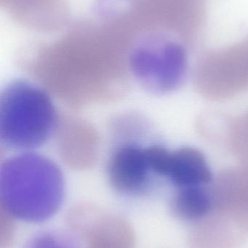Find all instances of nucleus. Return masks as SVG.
Instances as JSON below:
<instances>
[{"label": "nucleus", "instance_id": "1", "mask_svg": "<svg viewBox=\"0 0 248 248\" xmlns=\"http://www.w3.org/2000/svg\"><path fill=\"white\" fill-rule=\"evenodd\" d=\"M66 183L59 165L36 151L13 152L0 165V203L7 216L27 224L55 217L65 201Z\"/></svg>", "mask_w": 248, "mask_h": 248}, {"label": "nucleus", "instance_id": "2", "mask_svg": "<svg viewBox=\"0 0 248 248\" xmlns=\"http://www.w3.org/2000/svg\"><path fill=\"white\" fill-rule=\"evenodd\" d=\"M58 119L50 94L35 83L15 80L1 90L0 141L8 150H39L55 134Z\"/></svg>", "mask_w": 248, "mask_h": 248}, {"label": "nucleus", "instance_id": "3", "mask_svg": "<svg viewBox=\"0 0 248 248\" xmlns=\"http://www.w3.org/2000/svg\"><path fill=\"white\" fill-rule=\"evenodd\" d=\"M186 65V53L180 42L159 33L144 36L128 55L132 78L152 92H165L179 83Z\"/></svg>", "mask_w": 248, "mask_h": 248}, {"label": "nucleus", "instance_id": "4", "mask_svg": "<svg viewBox=\"0 0 248 248\" xmlns=\"http://www.w3.org/2000/svg\"><path fill=\"white\" fill-rule=\"evenodd\" d=\"M152 173L147 147L136 141H124L116 146L106 166L109 185L125 197L142 195L148 188Z\"/></svg>", "mask_w": 248, "mask_h": 248}, {"label": "nucleus", "instance_id": "5", "mask_svg": "<svg viewBox=\"0 0 248 248\" xmlns=\"http://www.w3.org/2000/svg\"><path fill=\"white\" fill-rule=\"evenodd\" d=\"M165 176L178 186L192 187L208 183L211 180V173L205 157L199 152L183 148L170 153Z\"/></svg>", "mask_w": 248, "mask_h": 248}, {"label": "nucleus", "instance_id": "6", "mask_svg": "<svg viewBox=\"0 0 248 248\" xmlns=\"http://www.w3.org/2000/svg\"><path fill=\"white\" fill-rule=\"evenodd\" d=\"M210 208L209 198L199 186L183 188L175 201L178 214L188 219L202 218L208 214Z\"/></svg>", "mask_w": 248, "mask_h": 248}, {"label": "nucleus", "instance_id": "7", "mask_svg": "<svg viewBox=\"0 0 248 248\" xmlns=\"http://www.w3.org/2000/svg\"><path fill=\"white\" fill-rule=\"evenodd\" d=\"M73 237L61 232H43L32 237L25 248H80Z\"/></svg>", "mask_w": 248, "mask_h": 248}]
</instances>
